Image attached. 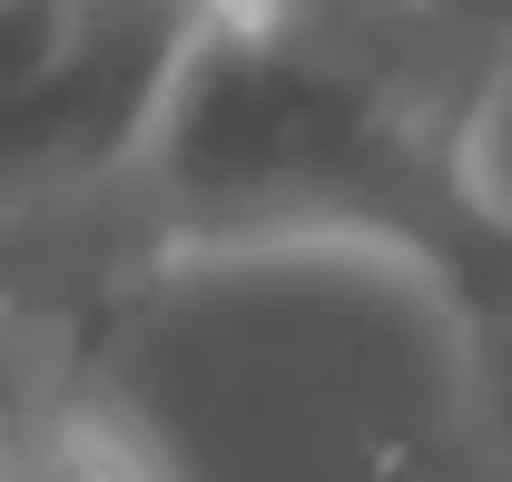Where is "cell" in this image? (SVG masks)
<instances>
[{"mask_svg":"<svg viewBox=\"0 0 512 482\" xmlns=\"http://www.w3.org/2000/svg\"><path fill=\"white\" fill-rule=\"evenodd\" d=\"M503 79L512 20L197 0L128 168L188 256L384 246L463 325L512 286V217L473 187V128Z\"/></svg>","mask_w":512,"mask_h":482,"instance_id":"1","label":"cell"},{"mask_svg":"<svg viewBox=\"0 0 512 482\" xmlns=\"http://www.w3.org/2000/svg\"><path fill=\"white\" fill-rule=\"evenodd\" d=\"M197 0H0V217L138 158Z\"/></svg>","mask_w":512,"mask_h":482,"instance_id":"2","label":"cell"},{"mask_svg":"<svg viewBox=\"0 0 512 482\" xmlns=\"http://www.w3.org/2000/svg\"><path fill=\"white\" fill-rule=\"evenodd\" d=\"M0 482H178V463L119 394L30 384L0 404Z\"/></svg>","mask_w":512,"mask_h":482,"instance_id":"3","label":"cell"},{"mask_svg":"<svg viewBox=\"0 0 512 482\" xmlns=\"http://www.w3.org/2000/svg\"><path fill=\"white\" fill-rule=\"evenodd\" d=\"M463 394H473V433H483V453L512 473V286L483 315H463Z\"/></svg>","mask_w":512,"mask_h":482,"instance_id":"4","label":"cell"},{"mask_svg":"<svg viewBox=\"0 0 512 482\" xmlns=\"http://www.w3.org/2000/svg\"><path fill=\"white\" fill-rule=\"evenodd\" d=\"M355 10H473V20H512V0H355Z\"/></svg>","mask_w":512,"mask_h":482,"instance_id":"5","label":"cell"}]
</instances>
